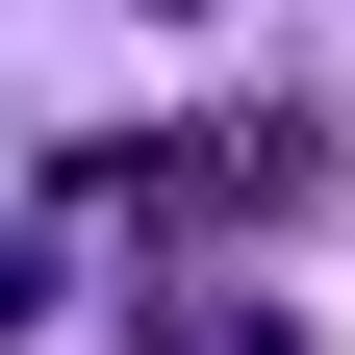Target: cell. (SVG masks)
<instances>
[{
	"mask_svg": "<svg viewBox=\"0 0 355 355\" xmlns=\"http://www.w3.org/2000/svg\"><path fill=\"white\" fill-rule=\"evenodd\" d=\"M127 355H330V304H254V279H153Z\"/></svg>",
	"mask_w": 355,
	"mask_h": 355,
	"instance_id": "cell-2",
	"label": "cell"
},
{
	"mask_svg": "<svg viewBox=\"0 0 355 355\" xmlns=\"http://www.w3.org/2000/svg\"><path fill=\"white\" fill-rule=\"evenodd\" d=\"M51 203H102V229H279V203H330V127H304V102L102 127V153H51Z\"/></svg>",
	"mask_w": 355,
	"mask_h": 355,
	"instance_id": "cell-1",
	"label": "cell"
}]
</instances>
